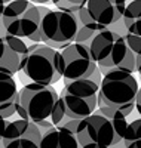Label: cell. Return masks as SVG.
Returning a JSON list of instances; mask_svg holds the SVG:
<instances>
[{"label": "cell", "instance_id": "obj_9", "mask_svg": "<svg viewBox=\"0 0 141 148\" xmlns=\"http://www.w3.org/2000/svg\"><path fill=\"white\" fill-rule=\"evenodd\" d=\"M125 6L126 0H86L76 15L86 28L101 31L122 18Z\"/></svg>", "mask_w": 141, "mask_h": 148}, {"label": "cell", "instance_id": "obj_3", "mask_svg": "<svg viewBox=\"0 0 141 148\" xmlns=\"http://www.w3.org/2000/svg\"><path fill=\"white\" fill-rule=\"evenodd\" d=\"M57 101L58 92L52 84L27 83L18 90L17 116L33 123L48 120Z\"/></svg>", "mask_w": 141, "mask_h": 148}, {"label": "cell", "instance_id": "obj_23", "mask_svg": "<svg viewBox=\"0 0 141 148\" xmlns=\"http://www.w3.org/2000/svg\"><path fill=\"white\" fill-rule=\"evenodd\" d=\"M36 126L39 127V130H40L42 135H43L46 130H49V129H52V127H54V126H52V123L48 121V120H40V121H37V123H36Z\"/></svg>", "mask_w": 141, "mask_h": 148}, {"label": "cell", "instance_id": "obj_10", "mask_svg": "<svg viewBox=\"0 0 141 148\" xmlns=\"http://www.w3.org/2000/svg\"><path fill=\"white\" fill-rule=\"evenodd\" d=\"M57 65L59 76L67 80L88 79L97 68L89 47L79 43H71L67 47L58 51Z\"/></svg>", "mask_w": 141, "mask_h": 148}, {"label": "cell", "instance_id": "obj_4", "mask_svg": "<svg viewBox=\"0 0 141 148\" xmlns=\"http://www.w3.org/2000/svg\"><path fill=\"white\" fill-rule=\"evenodd\" d=\"M64 80V89L58 95L64 104L66 116L70 120H80L97 110V95L100 86L91 79Z\"/></svg>", "mask_w": 141, "mask_h": 148}, {"label": "cell", "instance_id": "obj_5", "mask_svg": "<svg viewBox=\"0 0 141 148\" xmlns=\"http://www.w3.org/2000/svg\"><path fill=\"white\" fill-rule=\"evenodd\" d=\"M79 24L76 14L48 9L40 19V42L52 49L61 51L74 42Z\"/></svg>", "mask_w": 141, "mask_h": 148}, {"label": "cell", "instance_id": "obj_15", "mask_svg": "<svg viewBox=\"0 0 141 148\" xmlns=\"http://www.w3.org/2000/svg\"><path fill=\"white\" fill-rule=\"evenodd\" d=\"M140 18H141V0H131L129 3H126L120 18L125 33L140 36Z\"/></svg>", "mask_w": 141, "mask_h": 148}, {"label": "cell", "instance_id": "obj_7", "mask_svg": "<svg viewBox=\"0 0 141 148\" xmlns=\"http://www.w3.org/2000/svg\"><path fill=\"white\" fill-rule=\"evenodd\" d=\"M88 47L102 76L119 67L128 49L123 36L110 28L98 31L89 42Z\"/></svg>", "mask_w": 141, "mask_h": 148}, {"label": "cell", "instance_id": "obj_24", "mask_svg": "<svg viewBox=\"0 0 141 148\" xmlns=\"http://www.w3.org/2000/svg\"><path fill=\"white\" fill-rule=\"evenodd\" d=\"M88 79H91L94 83H97V84L100 86V83H101V79H102V74L100 73V70H98V68H95V70L92 71V74H91V76H89Z\"/></svg>", "mask_w": 141, "mask_h": 148}, {"label": "cell", "instance_id": "obj_21", "mask_svg": "<svg viewBox=\"0 0 141 148\" xmlns=\"http://www.w3.org/2000/svg\"><path fill=\"white\" fill-rule=\"evenodd\" d=\"M118 71H125V73H129V74H134L137 70H135V55L134 52L131 51L129 47L126 49V55L123 58V61L119 64V67L116 68Z\"/></svg>", "mask_w": 141, "mask_h": 148}, {"label": "cell", "instance_id": "obj_12", "mask_svg": "<svg viewBox=\"0 0 141 148\" xmlns=\"http://www.w3.org/2000/svg\"><path fill=\"white\" fill-rule=\"evenodd\" d=\"M27 58V45L22 39L10 34L0 36V73L15 76Z\"/></svg>", "mask_w": 141, "mask_h": 148}, {"label": "cell", "instance_id": "obj_8", "mask_svg": "<svg viewBox=\"0 0 141 148\" xmlns=\"http://www.w3.org/2000/svg\"><path fill=\"white\" fill-rule=\"evenodd\" d=\"M74 135L80 148H110L122 142L118 139L111 123L97 111L77 121Z\"/></svg>", "mask_w": 141, "mask_h": 148}, {"label": "cell", "instance_id": "obj_22", "mask_svg": "<svg viewBox=\"0 0 141 148\" xmlns=\"http://www.w3.org/2000/svg\"><path fill=\"white\" fill-rule=\"evenodd\" d=\"M123 40L126 43V46L134 52V55H140L141 53V37L140 36H134L129 33H125Z\"/></svg>", "mask_w": 141, "mask_h": 148}, {"label": "cell", "instance_id": "obj_18", "mask_svg": "<svg viewBox=\"0 0 141 148\" xmlns=\"http://www.w3.org/2000/svg\"><path fill=\"white\" fill-rule=\"evenodd\" d=\"M50 123H52V126L57 127V126H62V125H66L67 121H70V119L66 116V110H64V104L62 101L59 99V96H58V101L52 110V113H50Z\"/></svg>", "mask_w": 141, "mask_h": 148}, {"label": "cell", "instance_id": "obj_11", "mask_svg": "<svg viewBox=\"0 0 141 148\" xmlns=\"http://www.w3.org/2000/svg\"><path fill=\"white\" fill-rule=\"evenodd\" d=\"M40 139L42 133L36 123L17 119L9 120L2 145L3 148H39Z\"/></svg>", "mask_w": 141, "mask_h": 148}, {"label": "cell", "instance_id": "obj_25", "mask_svg": "<svg viewBox=\"0 0 141 148\" xmlns=\"http://www.w3.org/2000/svg\"><path fill=\"white\" fill-rule=\"evenodd\" d=\"M30 3H34V5H45V3H49L50 0H27Z\"/></svg>", "mask_w": 141, "mask_h": 148}, {"label": "cell", "instance_id": "obj_13", "mask_svg": "<svg viewBox=\"0 0 141 148\" xmlns=\"http://www.w3.org/2000/svg\"><path fill=\"white\" fill-rule=\"evenodd\" d=\"M18 111V88L14 76L0 73V116L10 119Z\"/></svg>", "mask_w": 141, "mask_h": 148}, {"label": "cell", "instance_id": "obj_28", "mask_svg": "<svg viewBox=\"0 0 141 148\" xmlns=\"http://www.w3.org/2000/svg\"><path fill=\"white\" fill-rule=\"evenodd\" d=\"M79 148H80V147H79Z\"/></svg>", "mask_w": 141, "mask_h": 148}, {"label": "cell", "instance_id": "obj_17", "mask_svg": "<svg viewBox=\"0 0 141 148\" xmlns=\"http://www.w3.org/2000/svg\"><path fill=\"white\" fill-rule=\"evenodd\" d=\"M140 127H141V119H135L131 123H128L126 130L122 138V144L125 148H128L135 142H140Z\"/></svg>", "mask_w": 141, "mask_h": 148}, {"label": "cell", "instance_id": "obj_14", "mask_svg": "<svg viewBox=\"0 0 141 148\" xmlns=\"http://www.w3.org/2000/svg\"><path fill=\"white\" fill-rule=\"evenodd\" d=\"M39 148H79L74 132L64 126H57L42 135Z\"/></svg>", "mask_w": 141, "mask_h": 148}, {"label": "cell", "instance_id": "obj_20", "mask_svg": "<svg viewBox=\"0 0 141 148\" xmlns=\"http://www.w3.org/2000/svg\"><path fill=\"white\" fill-rule=\"evenodd\" d=\"M98 31H94V30H89L86 28L85 25L79 24V28H77V33H76V37H74V42L73 43H79V45H89V42L92 40V37L97 34Z\"/></svg>", "mask_w": 141, "mask_h": 148}, {"label": "cell", "instance_id": "obj_6", "mask_svg": "<svg viewBox=\"0 0 141 148\" xmlns=\"http://www.w3.org/2000/svg\"><path fill=\"white\" fill-rule=\"evenodd\" d=\"M58 51L43 43H37L33 51L27 52V58L21 73V80L24 84L39 83V84H55L61 80L57 65Z\"/></svg>", "mask_w": 141, "mask_h": 148}, {"label": "cell", "instance_id": "obj_26", "mask_svg": "<svg viewBox=\"0 0 141 148\" xmlns=\"http://www.w3.org/2000/svg\"><path fill=\"white\" fill-rule=\"evenodd\" d=\"M12 0H0V8H5L8 3H10Z\"/></svg>", "mask_w": 141, "mask_h": 148}, {"label": "cell", "instance_id": "obj_1", "mask_svg": "<svg viewBox=\"0 0 141 148\" xmlns=\"http://www.w3.org/2000/svg\"><path fill=\"white\" fill-rule=\"evenodd\" d=\"M138 92L140 86L134 74L118 70L110 71L101 79L97 95V107H110L128 117L134 113L135 96Z\"/></svg>", "mask_w": 141, "mask_h": 148}, {"label": "cell", "instance_id": "obj_19", "mask_svg": "<svg viewBox=\"0 0 141 148\" xmlns=\"http://www.w3.org/2000/svg\"><path fill=\"white\" fill-rule=\"evenodd\" d=\"M57 6L58 10L62 12H68V14H77L80 6L86 2V0H50Z\"/></svg>", "mask_w": 141, "mask_h": 148}, {"label": "cell", "instance_id": "obj_27", "mask_svg": "<svg viewBox=\"0 0 141 148\" xmlns=\"http://www.w3.org/2000/svg\"><path fill=\"white\" fill-rule=\"evenodd\" d=\"M3 9H5V8H0V18H2V14H3Z\"/></svg>", "mask_w": 141, "mask_h": 148}, {"label": "cell", "instance_id": "obj_2", "mask_svg": "<svg viewBox=\"0 0 141 148\" xmlns=\"http://www.w3.org/2000/svg\"><path fill=\"white\" fill-rule=\"evenodd\" d=\"M40 19L42 15L34 3L27 0H12L3 9L2 14V25L6 34L15 37H27L34 43H40Z\"/></svg>", "mask_w": 141, "mask_h": 148}, {"label": "cell", "instance_id": "obj_16", "mask_svg": "<svg viewBox=\"0 0 141 148\" xmlns=\"http://www.w3.org/2000/svg\"><path fill=\"white\" fill-rule=\"evenodd\" d=\"M98 114L101 116H104L110 123H111V126L114 129V132H116V136L119 141H122L123 138V133L126 130V126H128V117L123 116L120 111L118 110H113L110 107H106V105H100L98 110H95Z\"/></svg>", "mask_w": 141, "mask_h": 148}]
</instances>
